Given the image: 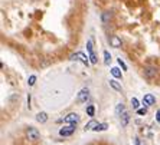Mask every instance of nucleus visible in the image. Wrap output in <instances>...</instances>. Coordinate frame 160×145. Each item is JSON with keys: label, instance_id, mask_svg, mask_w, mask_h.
Masks as SVG:
<instances>
[{"label": "nucleus", "instance_id": "f257e3e1", "mask_svg": "<svg viewBox=\"0 0 160 145\" xmlns=\"http://www.w3.org/2000/svg\"><path fill=\"white\" fill-rule=\"evenodd\" d=\"M63 122L71 124V125H75V124H78V122H79V115H78V114H75V112L68 114V115L63 118Z\"/></svg>", "mask_w": 160, "mask_h": 145}, {"label": "nucleus", "instance_id": "f03ea898", "mask_svg": "<svg viewBox=\"0 0 160 145\" xmlns=\"http://www.w3.org/2000/svg\"><path fill=\"white\" fill-rule=\"evenodd\" d=\"M26 138L30 139V141H38L40 138V134L36 128H28L26 129Z\"/></svg>", "mask_w": 160, "mask_h": 145}, {"label": "nucleus", "instance_id": "7ed1b4c3", "mask_svg": "<svg viewBox=\"0 0 160 145\" xmlns=\"http://www.w3.org/2000/svg\"><path fill=\"white\" fill-rule=\"evenodd\" d=\"M71 59H72V60H81L84 65H88L89 56H87V55H85V53H82V52H77V53L71 55Z\"/></svg>", "mask_w": 160, "mask_h": 145}, {"label": "nucleus", "instance_id": "20e7f679", "mask_svg": "<svg viewBox=\"0 0 160 145\" xmlns=\"http://www.w3.org/2000/svg\"><path fill=\"white\" fill-rule=\"evenodd\" d=\"M156 75H157V68L156 66H147V68H144V76L147 79H153V78H156Z\"/></svg>", "mask_w": 160, "mask_h": 145}, {"label": "nucleus", "instance_id": "39448f33", "mask_svg": "<svg viewBox=\"0 0 160 145\" xmlns=\"http://www.w3.org/2000/svg\"><path fill=\"white\" fill-rule=\"evenodd\" d=\"M75 132V125H69V127H63L59 129V135L61 136H69Z\"/></svg>", "mask_w": 160, "mask_h": 145}, {"label": "nucleus", "instance_id": "423d86ee", "mask_svg": "<svg viewBox=\"0 0 160 145\" xmlns=\"http://www.w3.org/2000/svg\"><path fill=\"white\" fill-rule=\"evenodd\" d=\"M108 42H110V45H111L112 47H121V45H123L121 39H120L117 35H112V36H110V37H108Z\"/></svg>", "mask_w": 160, "mask_h": 145}, {"label": "nucleus", "instance_id": "0eeeda50", "mask_svg": "<svg viewBox=\"0 0 160 145\" xmlns=\"http://www.w3.org/2000/svg\"><path fill=\"white\" fill-rule=\"evenodd\" d=\"M88 98H89V91H88V88H84V89H81V91L78 92L77 99H78L79 102H85Z\"/></svg>", "mask_w": 160, "mask_h": 145}, {"label": "nucleus", "instance_id": "6e6552de", "mask_svg": "<svg viewBox=\"0 0 160 145\" xmlns=\"http://www.w3.org/2000/svg\"><path fill=\"white\" fill-rule=\"evenodd\" d=\"M154 104H156V98H154L153 95H150V93L144 95V98H143V105L151 106V105H154Z\"/></svg>", "mask_w": 160, "mask_h": 145}, {"label": "nucleus", "instance_id": "1a4fd4ad", "mask_svg": "<svg viewBox=\"0 0 160 145\" xmlns=\"http://www.w3.org/2000/svg\"><path fill=\"white\" fill-rule=\"evenodd\" d=\"M120 119H121V127H127L128 122H130V114L124 111V112L120 115Z\"/></svg>", "mask_w": 160, "mask_h": 145}, {"label": "nucleus", "instance_id": "9d476101", "mask_svg": "<svg viewBox=\"0 0 160 145\" xmlns=\"http://www.w3.org/2000/svg\"><path fill=\"white\" fill-rule=\"evenodd\" d=\"M36 121H38V122H40V124H45L48 121V114L46 112H39L36 115Z\"/></svg>", "mask_w": 160, "mask_h": 145}, {"label": "nucleus", "instance_id": "9b49d317", "mask_svg": "<svg viewBox=\"0 0 160 145\" xmlns=\"http://www.w3.org/2000/svg\"><path fill=\"white\" fill-rule=\"evenodd\" d=\"M111 19H112V12H110V10H107V12H102V16H101V20H102V23H108Z\"/></svg>", "mask_w": 160, "mask_h": 145}, {"label": "nucleus", "instance_id": "f8f14e48", "mask_svg": "<svg viewBox=\"0 0 160 145\" xmlns=\"http://www.w3.org/2000/svg\"><path fill=\"white\" fill-rule=\"evenodd\" d=\"M97 127H98V122L93 119V121H89V122L85 125V128H84V129H85V131H94Z\"/></svg>", "mask_w": 160, "mask_h": 145}, {"label": "nucleus", "instance_id": "ddd939ff", "mask_svg": "<svg viewBox=\"0 0 160 145\" xmlns=\"http://www.w3.org/2000/svg\"><path fill=\"white\" fill-rule=\"evenodd\" d=\"M111 75H112L114 78L120 79V78H121V69H120V68H111Z\"/></svg>", "mask_w": 160, "mask_h": 145}, {"label": "nucleus", "instance_id": "4468645a", "mask_svg": "<svg viewBox=\"0 0 160 145\" xmlns=\"http://www.w3.org/2000/svg\"><path fill=\"white\" fill-rule=\"evenodd\" d=\"M110 86H111L112 89L118 91V92H121V91H123V89H121V85H120L117 81H114V79H111V81H110Z\"/></svg>", "mask_w": 160, "mask_h": 145}, {"label": "nucleus", "instance_id": "2eb2a0df", "mask_svg": "<svg viewBox=\"0 0 160 145\" xmlns=\"http://www.w3.org/2000/svg\"><path fill=\"white\" fill-rule=\"evenodd\" d=\"M88 56H89V62H91V63H93V65H97V63H98V59H97V55H95L94 52H91V53H89Z\"/></svg>", "mask_w": 160, "mask_h": 145}, {"label": "nucleus", "instance_id": "dca6fc26", "mask_svg": "<svg viewBox=\"0 0 160 145\" xmlns=\"http://www.w3.org/2000/svg\"><path fill=\"white\" fill-rule=\"evenodd\" d=\"M94 114H95V108H94V105L87 106V115H88V116H94Z\"/></svg>", "mask_w": 160, "mask_h": 145}, {"label": "nucleus", "instance_id": "f3484780", "mask_svg": "<svg viewBox=\"0 0 160 145\" xmlns=\"http://www.w3.org/2000/svg\"><path fill=\"white\" fill-rule=\"evenodd\" d=\"M110 60H111V55H110V52H108V51H104V63H105V65H108V63H110Z\"/></svg>", "mask_w": 160, "mask_h": 145}, {"label": "nucleus", "instance_id": "a211bd4d", "mask_svg": "<svg viewBox=\"0 0 160 145\" xmlns=\"http://www.w3.org/2000/svg\"><path fill=\"white\" fill-rule=\"evenodd\" d=\"M131 108L133 109H139V99L137 98H131Z\"/></svg>", "mask_w": 160, "mask_h": 145}, {"label": "nucleus", "instance_id": "6ab92c4d", "mask_svg": "<svg viewBox=\"0 0 160 145\" xmlns=\"http://www.w3.org/2000/svg\"><path fill=\"white\" fill-rule=\"evenodd\" d=\"M123 112H124V105H123V104H118L117 108H116V114H117V115H121Z\"/></svg>", "mask_w": 160, "mask_h": 145}, {"label": "nucleus", "instance_id": "aec40b11", "mask_svg": "<svg viewBox=\"0 0 160 145\" xmlns=\"http://www.w3.org/2000/svg\"><path fill=\"white\" fill-rule=\"evenodd\" d=\"M107 128H108V125H107V124H98V127H97L94 131H95V132H98V131H105Z\"/></svg>", "mask_w": 160, "mask_h": 145}, {"label": "nucleus", "instance_id": "412c9836", "mask_svg": "<svg viewBox=\"0 0 160 145\" xmlns=\"http://www.w3.org/2000/svg\"><path fill=\"white\" fill-rule=\"evenodd\" d=\"M87 49H88V53L94 52V43H93V40H88V43H87Z\"/></svg>", "mask_w": 160, "mask_h": 145}, {"label": "nucleus", "instance_id": "4be33fe9", "mask_svg": "<svg viewBox=\"0 0 160 145\" xmlns=\"http://www.w3.org/2000/svg\"><path fill=\"white\" fill-rule=\"evenodd\" d=\"M35 82H36V76H35V75H32V76H29V81H28V83H29V86H33V85H35Z\"/></svg>", "mask_w": 160, "mask_h": 145}, {"label": "nucleus", "instance_id": "5701e85b", "mask_svg": "<svg viewBox=\"0 0 160 145\" xmlns=\"http://www.w3.org/2000/svg\"><path fill=\"white\" fill-rule=\"evenodd\" d=\"M137 114H139V115H141V116H144V115L147 114V109H146V108H141V109H137Z\"/></svg>", "mask_w": 160, "mask_h": 145}, {"label": "nucleus", "instance_id": "b1692460", "mask_svg": "<svg viewBox=\"0 0 160 145\" xmlns=\"http://www.w3.org/2000/svg\"><path fill=\"white\" fill-rule=\"evenodd\" d=\"M117 62H118V65L121 66V69H123V70H127V66H126V63H124L121 59H117Z\"/></svg>", "mask_w": 160, "mask_h": 145}, {"label": "nucleus", "instance_id": "393cba45", "mask_svg": "<svg viewBox=\"0 0 160 145\" xmlns=\"http://www.w3.org/2000/svg\"><path fill=\"white\" fill-rule=\"evenodd\" d=\"M156 118H157V122L160 124V109L157 111V114H156Z\"/></svg>", "mask_w": 160, "mask_h": 145}, {"label": "nucleus", "instance_id": "a878e982", "mask_svg": "<svg viewBox=\"0 0 160 145\" xmlns=\"http://www.w3.org/2000/svg\"><path fill=\"white\" fill-rule=\"evenodd\" d=\"M136 145H140V139L139 138H136Z\"/></svg>", "mask_w": 160, "mask_h": 145}]
</instances>
